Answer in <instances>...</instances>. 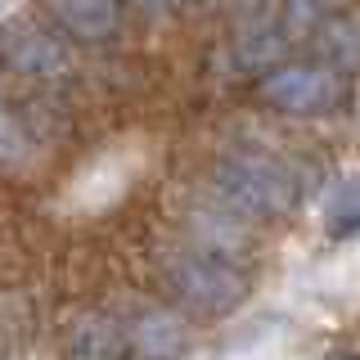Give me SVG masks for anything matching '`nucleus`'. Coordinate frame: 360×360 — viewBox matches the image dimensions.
Returning <instances> with one entry per match:
<instances>
[{
  "label": "nucleus",
  "instance_id": "obj_7",
  "mask_svg": "<svg viewBox=\"0 0 360 360\" xmlns=\"http://www.w3.org/2000/svg\"><path fill=\"white\" fill-rule=\"evenodd\" d=\"M59 27L77 41H108L122 27V5L117 0H45Z\"/></svg>",
  "mask_w": 360,
  "mask_h": 360
},
{
  "label": "nucleus",
  "instance_id": "obj_3",
  "mask_svg": "<svg viewBox=\"0 0 360 360\" xmlns=\"http://www.w3.org/2000/svg\"><path fill=\"white\" fill-rule=\"evenodd\" d=\"M257 95L279 112L311 117V112H329L342 99V77L324 63H288L284 59L257 82Z\"/></svg>",
  "mask_w": 360,
  "mask_h": 360
},
{
  "label": "nucleus",
  "instance_id": "obj_12",
  "mask_svg": "<svg viewBox=\"0 0 360 360\" xmlns=\"http://www.w3.org/2000/svg\"><path fill=\"white\" fill-rule=\"evenodd\" d=\"M27 144L32 140H27V127L18 122V112L0 104V162H18L27 153Z\"/></svg>",
  "mask_w": 360,
  "mask_h": 360
},
{
  "label": "nucleus",
  "instance_id": "obj_5",
  "mask_svg": "<svg viewBox=\"0 0 360 360\" xmlns=\"http://www.w3.org/2000/svg\"><path fill=\"white\" fill-rule=\"evenodd\" d=\"M0 59L22 77H63L72 68V54L59 37L32 27V22H9L0 32Z\"/></svg>",
  "mask_w": 360,
  "mask_h": 360
},
{
  "label": "nucleus",
  "instance_id": "obj_4",
  "mask_svg": "<svg viewBox=\"0 0 360 360\" xmlns=\"http://www.w3.org/2000/svg\"><path fill=\"white\" fill-rule=\"evenodd\" d=\"M189 352V324L176 311L144 307L122 324V356L127 360H180Z\"/></svg>",
  "mask_w": 360,
  "mask_h": 360
},
{
  "label": "nucleus",
  "instance_id": "obj_9",
  "mask_svg": "<svg viewBox=\"0 0 360 360\" xmlns=\"http://www.w3.org/2000/svg\"><path fill=\"white\" fill-rule=\"evenodd\" d=\"M315 45H320V63L333 68L342 77V68H356L360 63V22L347 18V14H329L320 27L311 32Z\"/></svg>",
  "mask_w": 360,
  "mask_h": 360
},
{
  "label": "nucleus",
  "instance_id": "obj_15",
  "mask_svg": "<svg viewBox=\"0 0 360 360\" xmlns=\"http://www.w3.org/2000/svg\"><path fill=\"white\" fill-rule=\"evenodd\" d=\"M234 5H239V9H262L266 0H234Z\"/></svg>",
  "mask_w": 360,
  "mask_h": 360
},
{
  "label": "nucleus",
  "instance_id": "obj_14",
  "mask_svg": "<svg viewBox=\"0 0 360 360\" xmlns=\"http://www.w3.org/2000/svg\"><path fill=\"white\" fill-rule=\"evenodd\" d=\"M135 5H144V9H167L172 0H135Z\"/></svg>",
  "mask_w": 360,
  "mask_h": 360
},
{
  "label": "nucleus",
  "instance_id": "obj_13",
  "mask_svg": "<svg viewBox=\"0 0 360 360\" xmlns=\"http://www.w3.org/2000/svg\"><path fill=\"white\" fill-rule=\"evenodd\" d=\"M320 360H360V352H324Z\"/></svg>",
  "mask_w": 360,
  "mask_h": 360
},
{
  "label": "nucleus",
  "instance_id": "obj_11",
  "mask_svg": "<svg viewBox=\"0 0 360 360\" xmlns=\"http://www.w3.org/2000/svg\"><path fill=\"white\" fill-rule=\"evenodd\" d=\"M329 18V0H284V37H307V32H315L320 22Z\"/></svg>",
  "mask_w": 360,
  "mask_h": 360
},
{
  "label": "nucleus",
  "instance_id": "obj_6",
  "mask_svg": "<svg viewBox=\"0 0 360 360\" xmlns=\"http://www.w3.org/2000/svg\"><path fill=\"white\" fill-rule=\"evenodd\" d=\"M68 360H122V320L108 311H77L63 333Z\"/></svg>",
  "mask_w": 360,
  "mask_h": 360
},
{
  "label": "nucleus",
  "instance_id": "obj_1",
  "mask_svg": "<svg viewBox=\"0 0 360 360\" xmlns=\"http://www.w3.org/2000/svg\"><path fill=\"white\" fill-rule=\"evenodd\" d=\"M212 189L234 217H284L302 202L297 172L284 158L262 153V149H239L225 162H217Z\"/></svg>",
  "mask_w": 360,
  "mask_h": 360
},
{
  "label": "nucleus",
  "instance_id": "obj_8",
  "mask_svg": "<svg viewBox=\"0 0 360 360\" xmlns=\"http://www.w3.org/2000/svg\"><path fill=\"white\" fill-rule=\"evenodd\" d=\"M320 221L333 239H352L360 234V172H347L329 185V194L320 202Z\"/></svg>",
  "mask_w": 360,
  "mask_h": 360
},
{
  "label": "nucleus",
  "instance_id": "obj_10",
  "mask_svg": "<svg viewBox=\"0 0 360 360\" xmlns=\"http://www.w3.org/2000/svg\"><path fill=\"white\" fill-rule=\"evenodd\" d=\"M284 50H288V37L279 22H252V27H243L239 37H234V59L243 68H252V72H270V68L284 63Z\"/></svg>",
  "mask_w": 360,
  "mask_h": 360
},
{
  "label": "nucleus",
  "instance_id": "obj_2",
  "mask_svg": "<svg viewBox=\"0 0 360 360\" xmlns=\"http://www.w3.org/2000/svg\"><path fill=\"white\" fill-rule=\"evenodd\" d=\"M167 288L198 315H230L248 297V275L221 252H176L167 262Z\"/></svg>",
  "mask_w": 360,
  "mask_h": 360
}]
</instances>
